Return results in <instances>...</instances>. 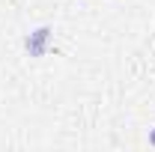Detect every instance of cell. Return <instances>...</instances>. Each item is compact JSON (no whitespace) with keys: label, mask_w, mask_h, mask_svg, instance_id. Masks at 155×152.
Masks as SVG:
<instances>
[{"label":"cell","mask_w":155,"mask_h":152,"mask_svg":"<svg viewBox=\"0 0 155 152\" xmlns=\"http://www.w3.org/2000/svg\"><path fill=\"white\" fill-rule=\"evenodd\" d=\"M149 146H155V128L149 131Z\"/></svg>","instance_id":"7a4b0ae2"},{"label":"cell","mask_w":155,"mask_h":152,"mask_svg":"<svg viewBox=\"0 0 155 152\" xmlns=\"http://www.w3.org/2000/svg\"><path fill=\"white\" fill-rule=\"evenodd\" d=\"M51 36H54V30L51 27H36V30H30L27 39H24V51L30 54V57H45L48 54V45H51Z\"/></svg>","instance_id":"6da1fadb"}]
</instances>
